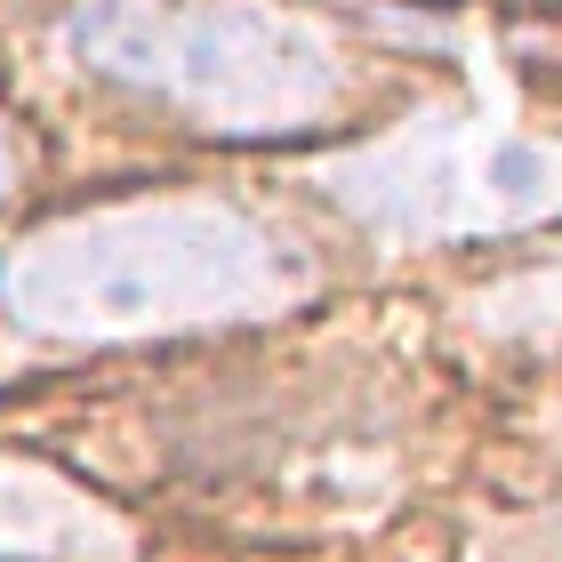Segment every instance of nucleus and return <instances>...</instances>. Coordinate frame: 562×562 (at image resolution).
<instances>
[{"instance_id":"nucleus-1","label":"nucleus","mask_w":562,"mask_h":562,"mask_svg":"<svg viewBox=\"0 0 562 562\" xmlns=\"http://www.w3.org/2000/svg\"><path fill=\"white\" fill-rule=\"evenodd\" d=\"M305 290L297 249L225 201L81 210L0 258V314L24 338H145L193 322H249Z\"/></svg>"},{"instance_id":"nucleus-2","label":"nucleus","mask_w":562,"mask_h":562,"mask_svg":"<svg viewBox=\"0 0 562 562\" xmlns=\"http://www.w3.org/2000/svg\"><path fill=\"white\" fill-rule=\"evenodd\" d=\"M72 41L89 65L169 97L210 130H305L346 81L314 24L258 0H193V9L81 0Z\"/></svg>"},{"instance_id":"nucleus-3","label":"nucleus","mask_w":562,"mask_h":562,"mask_svg":"<svg viewBox=\"0 0 562 562\" xmlns=\"http://www.w3.org/2000/svg\"><path fill=\"white\" fill-rule=\"evenodd\" d=\"M121 530L81 491L0 458V562H113Z\"/></svg>"},{"instance_id":"nucleus-4","label":"nucleus","mask_w":562,"mask_h":562,"mask_svg":"<svg viewBox=\"0 0 562 562\" xmlns=\"http://www.w3.org/2000/svg\"><path fill=\"white\" fill-rule=\"evenodd\" d=\"M482 186H491L506 210H539V201H547V161H539V145L506 137V145L491 153V169H482Z\"/></svg>"},{"instance_id":"nucleus-5","label":"nucleus","mask_w":562,"mask_h":562,"mask_svg":"<svg viewBox=\"0 0 562 562\" xmlns=\"http://www.w3.org/2000/svg\"><path fill=\"white\" fill-rule=\"evenodd\" d=\"M9 186H16V137L0 130V201H9Z\"/></svg>"}]
</instances>
